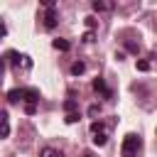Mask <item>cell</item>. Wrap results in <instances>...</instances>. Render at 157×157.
<instances>
[{
  "label": "cell",
  "instance_id": "9a60e30c",
  "mask_svg": "<svg viewBox=\"0 0 157 157\" xmlns=\"http://www.w3.org/2000/svg\"><path fill=\"white\" fill-rule=\"evenodd\" d=\"M25 113H27V115H34V113H37V105H32V103H25Z\"/></svg>",
  "mask_w": 157,
  "mask_h": 157
},
{
  "label": "cell",
  "instance_id": "d6986e66",
  "mask_svg": "<svg viewBox=\"0 0 157 157\" xmlns=\"http://www.w3.org/2000/svg\"><path fill=\"white\" fill-rule=\"evenodd\" d=\"M88 115H91V118L98 115V105H91V108H88Z\"/></svg>",
  "mask_w": 157,
  "mask_h": 157
},
{
  "label": "cell",
  "instance_id": "ffe728a7",
  "mask_svg": "<svg viewBox=\"0 0 157 157\" xmlns=\"http://www.w3.org/2000/svg\"><path fill=\"white\" fill-rule=\"evenodd\" d=\"M5 34H7V27H5L2 22H0V37H5Z\"/></svg>",
  "mask_w": 157,
  "mask_h": 157
},
{
  "label": "cell",
  "instance_id": "30bf717a",
  "mask_svg": "<svg viewBox=\"0 0 157 157\" xmlns=\"http://www.w3.org/2000/svg\"><path fill=\"white\" fill-rule=\"evenodd\" d=\"M5 56H7V59H10V61H12V66H20V59H22V56H20V54H17V52H7V54H5Z\"/></svg>",
  "mask_w": 157,
  "mask_h": 157
},
{
  "label": "cell",
  "instance_id": "e0dca14e",
  "mask_svg": "<svg viewBox=\"0 0 157 157\" xmlns=\"http://www.w3.org/2000/svg\"><path fill=\"white\" fill-rule=\"evenodd\" d=\"M64 120H66V123L71 125V123H76V120H78V113H69V115H66Z\"/></svg>",
  "mask_w": 157,
  "mask_h": 157
},
{
  "label": "cell",
  "instance_id": "3957f363",
  "mask_svg": "<svg viewBox=\"0 0 157 157\" xmlns=\"http://www.w3.org/2000/svg\"><path fill=\"white\" fill-rule=\"evenodd\" d=\"M10 135V125H7V113L0 110V140H5Z\"/></svg>",
  "mask_w": 157,
  "mask_h": 157
},
{
  "label": "cell",
  "instance_id": "6da1fadb",
  "mask_svg": "<svg viewBox=\"0 0 157 157\" xmlns=\"http://www.w3.org/2000/svg\"><path fill=\"white\" fill-rule=\"evenodd\" d=\"M140 137L135 135V132H130V135H125L123 137V147H120V152H123V157H135L137 155V150H140Z\"/></svg>",
  "mask_w": 157,
  "mask_h": 157
},
{
  "label": "cell",
  "instance_id": "4fadbf2b",
  "mask_svg": "<svg viewBox=\"0 0 157 157\" xmlns=\"http://www.w3.org/2000/svg\"><path fill=\"white\" fill-rule=\"evenodd\" d=\"M137 71H150V61L140 59V61H137Z\"/></svg>",
  "mask_w": 157,
  "mask_h": 157
},
{
  "label": "cell",
  "instance_id": "8992f818",
  "mask_svg": "<svg viewBox=\"0 0 157 157\" xmlns=\"http://www.w3.org/2000/svg\"><path fill=\"white\" fill-rule=\"evenodd\" d=\"M25 101L32 103V105H37V101H39V91H37V88H25Z\"/></svg>",
  "mask_w": 157,
  "mask_h": 157
},
{
  "label": "cell",
  "instance_id": "ac0fdd59",
  "mask_svg": "<svg viewBox=\"0 0 157 157\" xmlns=\"http://www.w3.org/2000/svg\"><path fill=\"white\" fill-rule=\"evenodd\" d=\"M81 39H83V42H86V44H91V42H93V32H86V34H83V37H81Z\"/></svg>",
  "mask_w": 157,
  "mask_h": 157
},
{
  "label": "cell",
  "instance_id": "ba28073f",
  "mask_svg": "<svg viewBox=\"0 0 157 157\" xmlns=\"http://www.w3.org/2000/svg\"><path fill=\"white\" fill-rule=\"evenodd\" d=\"M83 71H86L83 61H76V64H71V74H74V76H78V74H83Z\"/></svg>",
  "mask_w": 157,
  "mask_h": 157
},
{
  "label": "cell",
  "instance_id": "8fae6325",
  "mask_svg": "<svg viewBox=\"0 0 157 157\" xmlns=\"http://www.w3.org/2000/svg\"><path fill=\"white\" fill-rule=\"evenodd\" d=\"M39 155H42V157H61V155H59L56 150H52V147H44V150H42Z\"/></svg>",
  "mask_w": 157,
  "mask_h": 157
},
{
  "label": "cell",
  "instance_id": "44dd1931",
  "mask_svg": "<svg viewBox=\"0 0 157 157\" xmlns=\"http://www.w3.org/2000/svg\"><path fill=\"white\" fill-rule=\"evenodd\" d=\"M2 71H5V59L0 56V76H2Z\"/></svg>",
  "mask_w": 157,
  "mask_h": 157
},
{
  "label": "cell",
  "instance_id": "5b68a950",
  "mask_svg": "<svg viewBox=\"0 0 157 157\" xmlns=\"http://www.w3.org/2000/svg\"><path fill=\"white\" fill-rule=\"evenodd\" d=\"M7 101H10V103H20V101H25V88H12V91L7 93Z\"/></svg>",
  "mask_w": 157,
  "mask_h": 157
},
{
  "label": "cell",
  "instance_id": "2e32d148",
  "mask_svg": "<svg viewBox=\"0 0 157 157\" xmlns=\"http://www.w3.org/2000/svg\"><path fill=\"white\" fill-rule=\"evenodd\" d=\"M91 132H93V135H96V132H103V125L93 120V123H91Z\"/></svg>",
  "mask_w": 157,
  "mask_h": 157
},
{
  "label": "cell",
  "instance_id": "5bb4252c",
  "mask_svg": "<svg viewBox=\"0 0 157 157\" xmlns=\"http://www.w3.org/2000/svg\"><path fill=\"white\" fill-rule=\"evenodd\" d=\"M64 108L69 113H76V101H64Z\"/></svg>",
  "mask_w": 157,
  "mask_h": 157
},
{
  "label": "cell",
  "instance_id": "52a82bcc",
  "mask_svg": "<svg viewBox=\"0 0 157 157\" xmlns=\"http://www.w3.org/2000/svg\"><path fill=\"white\" fill-rule=\"evenodd\" d=\"M52 44H54V49H59V52H66V49H69V47H71V44H69V42H66V39H54V42H52Z\"/></svg>",
  "mask_w": 157,
  "mask_h": 157
},
{
  "label": "cell",
  "instance_id": "7a4b0ae2",
  "mask_svg": "<svg viewBox=\"0 0 157 157\" xmlns=\"http://www.w3.org/2000/svg\"><path fill=\"white\" fill-rule=\"evenodd\" d=\"M44 27L47 29H54L56 27V22H59V17H56V7H47V12H44Z\"/></svg>",
  "mask_w": 157,
  "mask_h": 157
},
{
  "label": "cell",
  "instance_id": "9c48e42d",
  "mask_svg": "<svg viewBox=\"0 0 157 157\" xmlns=\"http://www.w3.org/2000/svg\"><path fill=\"white\" fill-rule=\"evenodd\" d=\"M105 142H108V137H105L103 132H96V135H93V145H98V147H103Z\"/></svg>",
  "mask_w": 157,
  "mask_h": 157
},
{
  "label": "cell",
  "instance_id": "277c9868",
  "mask_svg": "<svg viewBox=\"0 0 157 157\" xmlns=\"http://www.w3.org/2000/svg\"><path fill=\"white\" fill-rule=\"evenodd\" d=\"M93 91H98V93H103L105 98H110V96H113V93L108 91V86H105V81H103V78H96V81H93Z\"/></svg>",
  "mask_w": 157,
  "mask_h": 157
},
{
  "label": "cell",
  "instance_id": "7c38bea8",
  "mask_svg": "<svg viewBox=\"0 0 157 157\" xmlns=\"http://www.w3.org/2000/svg\"><path fill=\"white\" fill-rule=\"evenodd\" d=\"M105 7H108L105 2H101V0H93V10H96V12H103Z\"/></svg>",
  "mask_w": 157,
  "mask_h": 157
},
{
  "label": "cell",
  "instance_id": "7402d4cb",
  "mask_svg": "<svg viewBox=\"0 0 157 157\" xmlns=\"http://www.w3.org/2000/svg\"><path fill=\"white\" fill-rule=\"evenodd\" d=\"M81 157H93V155H91V152H86V155H81Z\"/></svg>",
  "mask_w": 157,
  "mask_h": 157
}]
</instances>
